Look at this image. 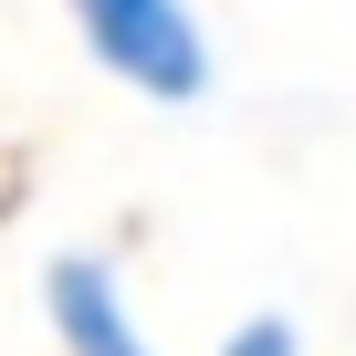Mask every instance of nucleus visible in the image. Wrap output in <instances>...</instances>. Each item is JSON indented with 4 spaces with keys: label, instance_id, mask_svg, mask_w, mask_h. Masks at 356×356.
<instances>
[{
    "label": "nucleus",
    "instance_id": "3",
    "mask_svg": "<svg viewBox=\"0 0 356 356\" xmlns=\"http://www.w3.org/2000/svg\"><path fill=\"white\" fill-rule=\"evenodd\" d=\"M220 356H304V346H293V325H283V314H252V325H241Z\"/></svg>",
    "mask_w": 356,
    "mask_h": 356
},
{
    "label": "nucleus",
    "instance_id": "2",
    "mask_svg": "<svg viewBox=\"0 0 356 356\" xmlns=\"http://www.w3.org/2000/svg\"><path fill=\"white\" fill-rule=\"evenodd\" d=\"M42 304H53L63 356H157V346L136 335V314H126V283H115L95 252H63V262L42 273Z\"/></svg>",
    "mask_w": 356,
    "mask_h": 356
},
{
    "label": "nucleus",
    "instance_id": "1",
    "mask_svg": "<svg viewBox=\"0 0 356 356\" xmlns=\"http://www.w3.org/2000/svg\"><path fill=\"white\" fill-rule=\"evenodd\" d=\"M74 32L95 42V63L157 105H200L210 95V42L189 22V0H74Z\"/></svg>",
    "mask_w": 356,
    "mask_h": 356
}]
</instances>
